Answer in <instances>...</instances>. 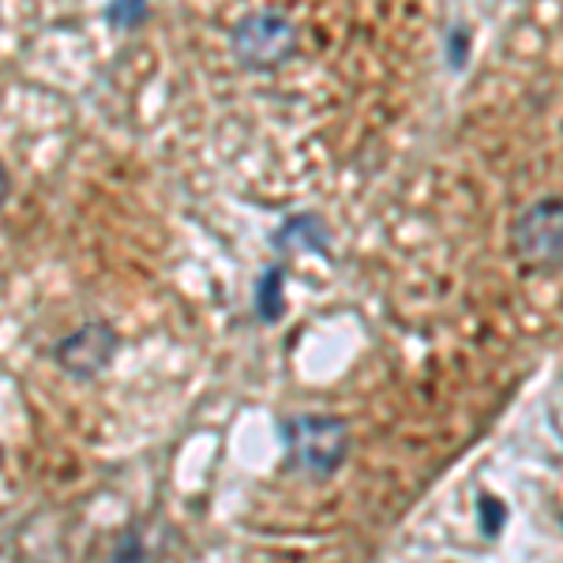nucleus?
I'll return each instance as SVG.
<instances>
[{"mask_svg":"<svg viewBox=\"0 0 563 563\" xmlns=\"http://www.w3.org/2000/svg\"><path fill=\"white\" fill-rule=\"evenodd\" d=\"M147 15H151L147 0H113V4H109V12H106V20L113 26H121V31H129V26H140Z\"/></svg>","mask_w":563,"mask_h":563,"instance_id":"8","label":"nucleus"},{"mask_svg":"<svg viewBox=\"0 0 563 563\" xmlns=\"http://www.w3.org/2000/svg\"><path fill=\"white\" fill-rule=\"evenodd\" d=\"M282 443L297 474L327 481L350 459V424L331 413H297L282 421Z\"/></svg>","mask_w":563,"mask_h":563,"instance_id":"1","label":"nucleus"},{"mask_svg":"<svg viewBox=\"0 0 563 563\" xmlns=\"http://www.w3.org/2000/svg\"><path fill=\"white\" fill-rule=\"evenodd\" d=\"M256 312L263 323H275L282 316V271H263L260 289H256Z\"/></svg>","mask_w":563,"mask_h":563,"instance_id":"6","label":"nucleus"},{"mask_svg":"<svg viewBox=\"0 0 563 563\" xmlns=\"http://www.w3.org/2000/svg\"><path fill=\"white\" fill-rule=\"evenodd\" d=\"M117 350H121V334L113 331V323L87 320L57 342L53 357H57V365L65 368L71 379H95L113 365Z\"/></svg>","mask_w":563,"mask_h":563,"instance_id":"4","label":"nucleus"},{"mask_svg":"<svg viewBox=\"0 0 563 563\" xmlns=\"http://www.w3.org/2000/svg\"><path fill=\"white\" fill-rule=\"evenodd\" d=\"M297 53V26L282 12H252L233 26V57L252 71L278 68Z\"/></svg>","mask_w":563,"mask_h":563,"instance_id":"3","label":"nucleus"},{"mask_svg":"<svg viewBox=\"0 0 563 563\" xmlns=\"http://www.w3.org/2000/svg\"><path fill=\"white\" fill-rule=\"evenodd\" d=\"M511 252L538 275L563 271V196L533 199L511 225Z\"/></svg>","mask_w":563,"mask_h":563,"instance_id":"2","label":"nucleus"},{"mask_svg":"<svg viewBox=\"0 0 563 563\" xmlns=\"http://www.w3.org/2000/svg\"><path fill=\"white\" fill-rule=\"evenodd\" d=\"M8 192H12V177H8V169L0 166V207L8 203Z\"/></svg>","mask_w":563,"mask_h":563,"instance_id":"10","label":"nucleus"},{"mask_svg":"<svg viewBox=\"0 0 563 563\" xmlns=\"http://www.w3.org/2000/svg\"><path fill=\"white\" fill-rule=\"evenodd\" d=\"M477 511H485V533H488V538H496L499 522H504V504L493 499V496H481Z\"/></svg>","mask_w":563,"mask_h":563,"instance_id":"9","label":"nucleus"},{"mask_svg":"<svg viewBox=\"0 0 563 563\" xmlns=\"http://www.w3.org/2000/svg\"><path fill=\"white\" fill-rule=\"evenodd\" d=\"M109 563H147V541H143L140 526H129L117 538L113 552H109Z\"/></svg>","mask_w":563,"mask_h":563,"instance_id":"7","label":"nucleus"},{"mask_svg":"<svg viewBox=\"0 0 563 563\" xmlns=\"http://www.w3.org/2000/svg\"><path fill=\"white\" fill-rule=\"evenodd\" d=\"M278 249H308V252H327V244H331V238H327L323 222L316 214H297L289 218L286 225L278 230L275 238Z\"/></svg>","mask_w":563,"mask_h":563,"instance_id":"5","label":"nucleus"},{"mask_svg":"<svg viewBox=\"0 0 563 563\" xmlns=\"http://www.w3.org/2000/svg\"><path fill=\"white\" fill-rule=\"evenodd\" d=\"M0 462H4V451H0Z\"/></svg>","mask_w":563,"mask_h":563,"instance_id":"11","label":"nucleus"}]
</instances>
